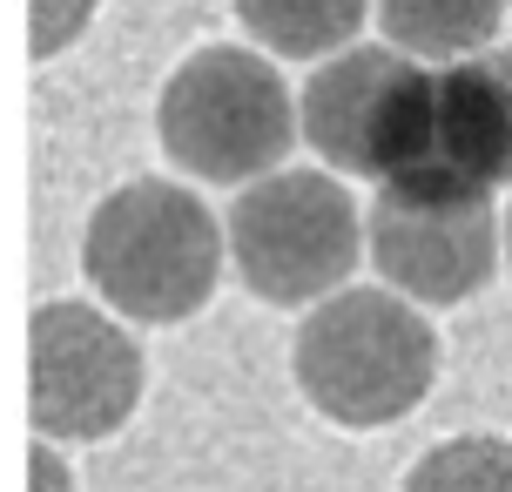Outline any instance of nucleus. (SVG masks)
Segmentation results:
<instances>
[{
  "instance_id": "1",
  "label": "nucleus",
  "mask_w": 512,
  "mask_h": 492,
  "mask_svg": "<svg viewBox=\"0 0 512 492\" xmlns=\"http://www.w3.org/2000/svg\"><path fill=\"white\" fill-rule=\"evenodd\" d=\"M230 230L209 216V203L182 182L142 176L122 182L81 236V270L108 304L135 324H176L203 311L216 270H223Z\"/></svg>"
},
{
  "instance_id": "2",
  "label": "nucleus",
  "mask_w": 512,
  "mask_h": 492,
  "mask_svg": "<svg viewBox=\"0 0 512 492\" xmlns=\"http://www.w3.org/2000/svg\"><path fill=\"white\" fill-rule=\"evenodd\" d=\"M438 378V331L398 290H337L297 331V385L337 425H391Z\"/></svg>"
},
{
  "instance_id": "3",
  "label": "nucleus",
  "mask_w": 512,
  "mask_h": 492,
  "mask_svg": "<svg viewBox=\"0 0 512 492\" xmlns=\"http://www.w3.org/2000/svg\"><path fill=\"white\" fill-rule=\"evenodd\" d=\"M310 149L344 169V176H418L432 169V135H438V75H425L398 48H351L310 68L304 102H297Z\"/></svg>"
},
{
  "instance_id": "4",
  "label": "nucleus",
  "mask_w": 512,
  "mask_h": 492,
  "mask_svg": "<svg viewBox=\"0 0 512 492\" xmlns=\"http://www.w3.org/2000/svg\"><path fill=\"white\" fill-rule=\"evenodd\" d=\"M162 149L189 176L209 182H263L304 135L283 75L250 48H203L189 54L162 88Z\"/></svg>"
},
{
  "instance_id": "5",
  "label": "nucleus",
  "mask_w": 512,
  "mask_h": 492,
  "mask_svg": "<svg viewBox=\"0 0 512 492\" xmlns=\"http://www.w3.org/2000/svg\"><path fill=\"white\" fill-rule=\"evenodd\" d=\"M223 230L243 284L270 304H331L364 250V216L351 189L317 169H277L250 182Z\"/></svg>"
},
{
  "instance_id": "6",
  "label": "nucleus",
  "mask_w": 512,
  "mask_h": 492,
  "mask_svg": "<svg viewBox=\"0 0 512 492\" xmlns=\"http://www.w3.org/2000/svg\"><path fill=\"white\" fill-rule=\"evenodd\" d=\"M499 216L492 189L459 176H398L371 203V263L405 304H459L499 263Z\"/></svg>"
},
{
  "instance_id": "7",
  "label": "nucleus",
  "mask_w": 512,
  "mask_h": 492,
  "mask_svg": "<svg viewBox=\"0 0 512 492\" xmlns=\"http://www.w3.org/2000/svg\"><path fill=\"white\" fill-rule=\"evenodd\" d=\"M27 385L41 439H108L142 398V351L95 304H41Z\"/></svg>"
},
{
  "instance_id": "8",
  "label": "nucleus",
  "mask_w": 512,
  "mask_h": 492,
  "mask_svg": "<svg viewBox=\"0 0 512 492\" xmlns=\"http://www.w3.org/2000/svg\"><path fill=\"white\" fill-rule=\"evenodd\" d=\"M432 176H459L472 189L512 182V48H486L438 75Z\"/></svg>"
},
{
  "instance_id": "9",
  "label": "nucleus",
  "mask_w": 512,
  "mask_h": 492,
  "mask_svg": "<svg viewBox=\"0 0 512 492\" xmlns=\"http://www.w3.org/2000/svg\"><path fill=\"white\" fill-rule=\"evenodd\" d=\"M378 27H384V48L398 54H425V61H472L486 54V41L499 34V7L492 0H391L378 7Z\"/></svg>"
},
{
  "instance_id": "10",
  "label": "nucleus",
  "mask_w": 512,
  "mask_h": 492,
  "mask_svg": "<svg viewBox=\"0 0 512 492\" xmlns=\"http://www.w3.org/2000/svg\"><path fill=\"white\" fill-rule=\"evenodd\" d=\"M243 27H250L256 41L270 54H290V61H337V54H351L364 27V7H344V0H250V7H236Z\"/></svg>"
},
{
  "instance_id": "11",
  "label": "nucleus",
  "mask_w": 512,
  "mask_h": 492,
  "mask_svg": "<svg viewBox=\"0 0 512 492\" xmlns=\"http://www.w3.org/2000/svg\"><path fill=\"white\" fill-rule=\"evenodd\" d=\"M405 492H512V445L506 439H452L411 466Z\"/></svg>"
},
{
  "instance_id": "12",
  "label": "nucleus",
  "mask_w": 512,
  "mask_h": 492,
  "mask_svg": "<svg viewBox=\"0 0 512 492\" xmlns=\"http://www.w3.org/2000/svg\"><path fill=\"white\" fill-rule=\"evenodd\" d=\"M34 492H75L68 486V459L54 445H34Z\"/></svg>"
},
{
  "instance_id": "13",
  "label": "nucleus",
  "mask_w": 512,
  "mask_h": 492,
  "mask_svg": "<svg viewBox=\"0 0 512 492\" xmlns=\"http://www.w3.org/2000/svg\"><path fill=\"white\" fill-rule=\"evenodd\" d=\"M506 257H512V209H506Z\"/></svg>"
}]
</instances>
